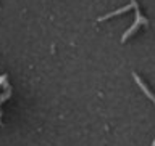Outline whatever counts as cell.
Here are the masks:
<instances>
[{"mask_svg":"<svg viewBox=\"0 0 155 146\" xmlns=\"http://www.w3.org/2000/svg\"><path fill=\"white\" fill-rule=\"evenodd\" d=\"M131 3H133V7L136 8V21H134L133 26H131V27L128 29V31L124 32V36L121 37V42H126V40H128V39H129L131 36H133V34H134L136 31H137V27L140 26V24H147V19H145V18L142 16V14H140V11H139L137 2H136V0H131Z\"/></svg>","mask_w":155,"mask_h":146,"instance_id":"6da1fadb","label":"cell"},{"mask_svg":"<svg viewBox=\"0 0 155 146\" xmlns=\"http://www.w3.org/2000/svg\"><path fill=\"white\" fill-rule=\"evenodd\" d=\"M131 5H133V3H131ZM131 5H126V7H123L121 10H116V11H111V13H108V14H105V16L99 18V21H105V19H108V18H113V16H116V14H121V13L128 11V10H131Z\"/></svg>","mask_w":155,"mask_h":146,"instance_id":"7a4b0ae2","label":"cell"},{"mask_svg":"<svg viewBox=\"0 0 155 146\" xmlns=\"http://www.w3.org/2000/svg\"><path fill=\"white\" fill-rule=\"evenodd\" d=\"M133 76H134V80H136V82H137V84H139V87H140V89H142V90H144V93H145V95H147V96H149V98H150V100H152V101H153V103H155V96H153L152 93H150V90L147 89V87H145V84H144V82H142V80H140V79H139V77H137V74H133Z\"/></svg>","mask_w":155,"mask_h":146,"instance_id":"3957f363","label":"cell"},{"mask_svg":"<svg viewBox=\"0 0 155 146\" xmlns=\"http://www.w3.org/2000/svg\"><path fill=\"white\" fill-rule=\"evenodd\" d=\"M152 146H155V140H153V143H152Z\"/></svg>","mask_w":155,"mask_h":146,"instance_id":"277c9868","label":"cell"}]
</instances>
